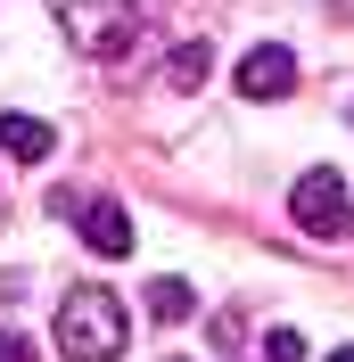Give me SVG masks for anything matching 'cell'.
<instances>
[{"instance_id": "obj_1", "label": "cell", "mask_w": 354, "mask_h": 362, "mask_svg": "<svg viewBox=\"0 0 354 362\" xmlns=\"http://www.w3.org/2000/svg\"><path fill=\"white\" fill-rule=\"evenodd\" d=\"M124 338H132V321H124V305L108 288H74L58 305V354L67 362H115Z\"/></svg>"}, {"instance_id": "obj_2", "label": "cell", "mask_w": 354, "mask_h": 362, "mask_svg": "<svg viewBox=\"0 0 354 362\" xmlns=\"http://www.w3.org/2000/svg\"><path fill=\"white\" fill-rule=\"evenodd\" d=\"M288 214H297L305 239H346V230H354V198H346V181H338V173H297Z\"/></svg>"}, {"instance_id": "obj_3", "label": "cell", "mask_w": 354, "mask_h": 362, "mask_svg": "<svg viewBox=\"0 0 354 362\" xmlns=\"http://www.w3.org/2000/svg\"><path fill=\"white\" fill-rule=\"evenodd\" d=\"M288 90H297V58L280 42H256L239 58V99H288Z\"/></svg>"}, {"instance_id": "obj_4", "label": "cell", "mask_w": 354, "mask_h": 362, "mask_svg": "<svg viewBox=\"0 0 354 362\" xmlns=\"http://www.w3.org/2000/svg\"><path fill=\"white\" fill-rule=\"evenodd\" d=\"M74 223H83L91 255H132V214H124L115 198H91L83 214H74Z\"/></svg>"}, {"instance_id": "obj_5", "label": "cell", "mask_w": 354, "mask_h": 362, "mask_svg": "<svg viewBox=\"0 0 354 362\" xmlns=\"http://www.w3.org/2000/svg\"><path fill=\"white\" fill-rule=\"evenodd\" d=\"M0 148H8L17 165H42L50 148H58V132H50L42 115H0Z\"/></svg>"}, {"instance_id": "obj_6", "label": "cell", "mask_w": 354, "mask_h": 362, "mask_svg": "<svg viewBox=\"0 0 354 362\" xmlns=\"http://www.w3.org/2000/svg\"><path fill=\"white\" fill-rule=\"evenodd\" d=\"M140 305H149V321H165V329H173V321H190V313H198V296L181 288V280H149V296H140Z\"/></svg>"}, {"instance_id": "obj_7", "label": "cell", "mask_w": 354, "mask_h": 362, "mask_svg": "<svg viewBox=\"0 0 354 362\" xmlns=\"http://www.w3.org/2000/svg\"><path fill=\"white\" fill-rule=\"evenodd\" d=\"M165 74H173V90H206V74H215V49H206V42H181Z\"/></svg>"}, {"instance_id": "obj_8", "label": "cell", "mask_w": 354, "mask_h": 362, "mask_svg": "<svg viewBox=\"0 0 354 362\" xmlns=\"http://www.w3.org/2000/svg\"><path fill=\"white\" fill-rule=\"evenodd\" d=\"M264 362H305V338H297V329H272V338H264Z\"/></svg>"}, {"instance_id": "obj_9", "label": "cell", "mask_w": 354, "mask_h": 362, "mask_svg": "<svg viewBox=\"0 0 354 362\" xmlns=\"http://www.w3.org/2000/svg\"><path fill=\"white\" fill-rule=\"evenodd\" d=\"M0 362H33V346H25L17 329H0Z\"/></svg>"}, {"instance_id": "obj_10", "label": "cell", "mask_w": 354, "mask_h": 362, "mask_svg": "<svg viewBox=\"0 0 354 362\" xmlns=\"http://www.w3.org/2000/svg\"><path fill=\"white\" fill-rule=\"evenodd\" d=\"M330 362H354V346H338V354H330Z\"/></svg>"}, {"instance_id": "obj_11", "label": "cell", "mask_w": 354, "mask_h": 362, "mask_svg": "<svg viewBox=\"0 0 354 362\" xmlns=\"http://www.w3.org/2000/svg\"><path fill=\"white\" fill-rule=\"evenodd\" d=\"M346 115H354V107H346Z\"/></svg>"}, {"instance_id": "obj_12", "label": "cell", "mask_w": 354, "mask_h": 362, "mask_svg": "<svg viewBox=\"0 0 354 362\" xmlns=\"http://www.w3.org/2000/svg\"><path fill=\"white\" fill-rule=\"evenodd\" d=\"M173 362H181V354H173Z\"/></svg>"}]
</instances>
